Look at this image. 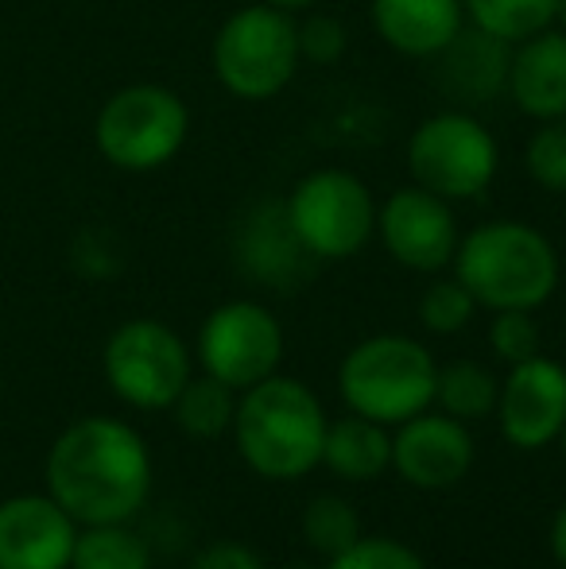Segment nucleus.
Listing matches in <instances>:
<instances>
[{
	"instance_id": "0eeeda50",
	"label": "nucleus",
	"mask_w": 566,
	"mask_h": 569,
	"mask_svg": "<svg viewBox=\"0 0 566 569\" xmlns=\"http://www.w3.org/2000/svg\"><path fill=\"white\" fill-rule=\"evenodd\" d=\"M299 244L315 260H349L377 232V202L365 179L341 167H322L295 182L284 202Z\"/></svg>"
},
{
	"instance_id": "2eb2a0df",
	"label": "nucleus",
	"mask_w": 566,
	"mask_h": 569,
	"mask_svg": "<svg viewBox=\"0 0 566 569\" xmlns=\"http://www.w3.org/2000/svg\"><path fill=\"white\" fill-rule=\"evenodd\" d=\"M508 98L524 117H566V31L544 28L520 39L508 59Z\"/></svg>"
},
{
	"instance_id": "cd10ccee",
	"label": "nucleus",
	"mask_w": 566,
	"mask_h": 569,
	"mask_svg": "<svg viewBox=\"0 0 566 569\" xmlns=\"http://www.w3.org/2000/svg\"><path fill=\"white\" fill-rule=\"evenodd\" d=\"M489 345L505 365H520V360L539 352V326L532 310H497L489 326Z\"/></svg>"
},
{
	"instance_id": "7ed1b4c3",
	"label": "nucleus",
	"mask_w": 566,
	"mask_h": 569,
	"mask_svg": "<svg viewBox=\"0 0 566 569\" xmlns=\"http://www.w3.org/2000/svg\"><path fill=\"white\" fill-rule=\"evenodd\" d=\"M454 276L477 307L539 310L559 287V252L524 221H485L458 240Z\"/></svg>"
},
{
	"instance_id": "4be33fe9",
	"label": "nucleus",
	"mask_w": 566,
	"mask_h": 569,
	"mask_svg": "<svg viewBox=\"0 0 566 569\" xmlns=\"http://www.w3.org/2000/svg\"><path fill=\"white\" fill-rule=\"evenodd\" d=\"M70 569H151V550L129 523H98L78 531Z\"/></svg>"
},
{
	"instance_id": "b1692460",
	"label": "nucleus",
	"mask_w": 566,
	"mask_h": 569,
	"mask_svg": "<svg viewBox=\"0 0 566 569\" xmlns=\"http://www.w3.org/2000/svg\"><path fill=\"white\" fill-rule=\"evenodd\" d=\"M302 539L315 555L338 558L346 547H354L361 539V519L349 500L334 492H322L302 508Z\"/></svg>"
},
{
	"instance_id": "a878e982",
	"label": "nucleus",
	"mask_w": 566,
	"mask_h": 569,
	"mask_svg": "<svg viewBox=\"0 0 566 569\" xmlns=\"http://www.w3.org/2000/svg\"><path fill=\"white\" fill-rule=\"evenodd\" d=\"M477 310V299L461 287V279H435V283L424 291V299H419V322L427 326L430 333H458L469 326V318H474Z\"/></svg>"
},
{
	"instance_id": "dca6fc26",
	"label": "nucleus",
	"mask_w": 566,
	"mask_h": 569,
	"mask_svg": "<svg viewBox=\"0 0 566 569\" xmlns=\"http://www.w3.org/2000/svg\"><path fill=\"white\" fill-rule=\"evenodd\" d=\"M508 47L513 43L481 28H461L435 54L438 86L454 93V101H461V106H481V101L500 98V90L508 86V59H513Z\"/></svg>"
},
{
	"instance_id": "f704fd0d",
	"label": "nucleus",
	"mask_w": 566,
	"mask_h": 569,
	"mask_svg": "<svg viewBox=\"0 0 566 569\" xmlns=\"http://www.w3.org/2000/svg\"><path fill=\"white\" fill-rule=\"evenodd\" d=\"M287 569H318V566H287Z\"/></svg>"
},
{
	"instance_id": "39448f33",
	"label": "nucleus",
	"mask_w": 566,
	"mask_h": 569,
	"mask_svg": "<svg viewBox=\"0 0 566 569\" xmlns=\"http://www.w3.org/2000/svg\"><path fill=\"white\" fill-rule=\"evenodd\" d=\"M299 23L272 4H245L214 36V78L241 101H268L299 70Z\"/></svg>"
},
{
	"instance_id": "2f4dec72",
	"label": "nucleus",
	"mask_w": 566,
	"mask_h": 569,
	"mask_svg": "<svg viewBox=\"0 0 566 569\" xmlns=\"http://www.w3.org/2000/svg\"><path fill=\"white\" fill-rule=\"evenodd\" d=\"M265 4H272V8H280V12H307L310 4H315V0H265Z\"/></svg>"
},
{
	"instance_id": "9b49d317",
	"label": "nucleus",
	"mask_w": 566,
	"mask_h": 569,
	"mask_svg": "<svg viewBox=\"0 0 566 569\" xmlns=\"http://www.w3.org/2000/svg\"><path fill=\"white\" fill-rule=\"evenodd\" d=\"M377 232L400 268L435 276L458 252V221L446 198L424 187H400L377 210Z\"/></svg>"
},
{
	"instance_id": "ddd939ff",
	"label": "nucleus",
	"mask_w": 566,
	"mask_h": 569,
	"mask_svg": "<svg viewBox=\"0 0 566 569\" xmlns=\"http://www.w3.org/2000/svg\"><path fill=\"white\" fill-rule=\"evenodd\" d=\"M393 469L419 492H446L474 469V435L450 415H411L393 438Z\"/></svg>"
},
{
	"instance_id": "6e6552de",
	"label": "nucleus",
	"mask_w": 566,
	"mask_h": 569,
	"mask_svg": "<svg viewBox=\"0 0 566 569\" xmlns=\"http://www.w3.org/2000/svg\"><path fill=\"white\" fill-rule=\"evenodd\" d=\"M500 151L489 128L466 109H443L427 117L408 140V171L416 187L446 202H466L497 179Z\"/></svg>"
},
{
	"instance_id": "c85d7f7f",
	"label": "nucleus",
	"mask_w": 566,
	"mask_h": 569,
	"mask_svg": "<svg viewBox=\"0 0 566 569\" xmlns=\"http://www.w3.org/2000/svg\"><path fill=\"white\" fill-rule=\"evenodd\" d=\"M349 31L338 16H310L307 23H299V59L318 62V67H334L346 54Z\"/></svg>"
},
{
	"instance_id": "aec40b11",
	"label": "nucleus",
	"mask_w": 566,
	"mask_h": 569,
	"mask_svg": "<svg viewBox=\"0 0 566 569\" xmlns=\"http://www.w3.org/2000/svg\"><path fill=\"white\" fill-rule=\"evenodd\" d=\"M175 419H179L182 435L198 438V442H214V438L229 435L234 430V411H237V399L234 388L214 376H190L187 388L179 391L175 399Z\"/></svg>"
},
{
	"instance_id": "c756f323",
	"label": "nucleus",
	"mask_w": 566,
	"mask_h": 569,
	"mask_svg": "<svg viewBox=\"0 0 566 569\" xmlns=\"http://www.w3.org/2000/svg\"><path fill=\"white\" fill-rule=\"evenodd\" d=\"M190 569H265V562H260V555L252 547L226 539V542H210Z\"/></svg>"
},
{
	"instance_id": "7c9ffc66",
	"label": "nucleus",
	"mask_w": 566,
	"mask_h": 569,
	"mask_svg": "<svg viewBox=\"0 0 566 569\" xmlns=\"http://www.w3.org/2000/svg\"><path fill=\"white\" fill-rule=\"evenodd\" d=\"M552 555H555V562L566 569V503L552 519Z\"/></svg>"
},
{
	"instance_id": "f8f14e48",
	"label": "nucleus",
	"mask_w": 566,
	"mask_h": 569,
	"mask_svg": "<svg viewBox=\"0 0 566 569\" xmlns=\"http://www.w3.org/2000/svg\"><path fill=\"white\" fill-rule=\"evenodd\" d=\"M493 415L505 442L516 450H539L555 442L566 422V368L544 352L508 365Z\"/></svg>"
},
{
	"instance_id": "f3484780",
	"label": "nucleus",
	"mask_w": 566,
	"mask_h": 569,
	"mask_svg": "<svg viewBox=\"0 0 566 569\" xmlns=\"http://www.w3.org/2000/svg\"><path fill=\"white\" fill-rule=\"evenodd\" d=\"M373 31L393 51L411 59H435L461 31L466 8L461 0H373Z\"/></svg>"
},
{
	"instance_id": "c9c22d12",
	"label": "nucleus",
	"mask_w": 566,
	"mask_h": 569,
	"mask_svg": "<svg viewBox=\"0 0 566 569\" xmlns=\"http://www.w3.org/2000/svg\"><path fill=\"white\" fill-rule=\"evenodd\" d=\"M0 383H4V380H0Z\"/></svg>"
},
{
	"instance_id": "f03ea898",
	"label": "nucleus",
	"mask_w": 566,
	"mask_h": 569,
	"mask_svg": "<svg viewBox=\"0 0 566 569\" xmlns=\"http://www.w3.org/2000/svg\"><path fill=\"white\" fill-rule=\"evenodd\" d=\"M326 419L318 396L291 376L245 388L234 411V442L241 461L265 480H299L322 465Z\"/></svg>"
},
{
	"instance_id": "1a4fd4ad",
	"label": "nucleus",
	"mask_w": 566,
	"mask_h": 569,
	"mask_svg": "<svg viewBox=\"0 0 566 569\" xmlns=\"http://www.w3.org/2000/svg\"><path fill=\"white\" fill-rule=\"evenodd\" d=\"M101 368L117 399L137 411H167L190 380V349L171 326L132 318L109 333Z\"/></svg>"
},
{
	"instance_id": "412c9836",
	"label": "nucleus",
	"mask_w": 566,
	"mask_h": 569,
	"mask_svg": "<svg viewBox=\"0 0 566 569\" xmlns=\"http://www.w3.org/2000/svg\"><path fill=\"white\" fill-rule=\"evenodd\" d=\"M497 391L500 383L477 360H454L435 376V403L458 422H474L497 411Z\"/></svg>"
},
{
	"instance_id": "6ab92c4d",
	"label": "nucleus",
	"mask_w": 566,
	"mask_h": 569,
	"mask_svg": "<svg viewBox=\"0 0 566 569\" xmlns=\"http://www.w3.org/2000/svg\"><path fill=\"white\" fill-rule=\"evenodd\" d=\"M241 260L257 279H265L272 287H287L302 271V263L315 260V256L299 244L291 221H287V210L280 206L276 213H257V221L241 240Z\"/></svg>"
},
{
	"instance_id": "72a5a7b5",
	"label": "nucleus",
	"mask_w": 566,
	"mask_h": 569,
	"mask_svg": "<svg viewBox=\"0 0 566 569\" xmlns=\"http://www.w3.org/2000/svg\"><path fill=\"white\" fill-rule=\"evenodd\" d=\"M559 442H563V453H566V422H563V430H559Z\"/></svg>"
},
{
	"instance_id": "423d86ee",
	"label": "nucleus",
	"mask_w": 566,
	"mask_h": 569,
	"mask_svg": "<svg viewBox=\"0 0 566 569\" xmlns=\"http://www.w3.org/2000/svg\"><path fill=\"white\" fill-rule=\"evenodd\" d=\"M190 132V109L175 90L137 82L117 90L93 120V143L117 171L148 174L182 151Z\"/></svg>"
},
{
	"instance_id": "bb28decb",
	"label": "nucleus",
	"mask_w": 566,
	"mask_h": 569,
	"mask_svg": "<svg viewBox=\"0 0 566 569\" xmlns=\"http://www.w3.org/2000/svg\"><path fill=\"white\" fill-rule=\"evenodd\" d=\"M330 569H427L424 558L400 539H357L354 547H346L338 558H330Z\"/></svg>"
},
{
	"instance_id": "f257e3e1",
	"label": "nucleus",
	"mask_w": 566,
	"mask_h": 569,
	"mask_svg": "<svg viewBox=\"0 0 566 569\" xmlns=\"http://www.w3.org/2000/svg\"><path fill=\"white\" fill-rule=\"evenodd\" d=\"M43 477L47 496L75 523H129L148 503L151 453L129 422L90 415L54 438Z\"/></svg>"
},
{
	"instance_id": "20e7f679",
	"label": "nucleus",
	"mask_w": 566,
	"mask_h": 569,
	"mask_svg": "<svg viewBox=\"0 0 566 569\" xmlns=\"http://www.w3.org/2000/svg\"><path fill=\"white\" fill-rule=\"evenodd\" d=\"M435 376L438 365L427 345L404 333H377L346 352L338 391L354 415H365L380 427H400L435 403Z\"/></svg>"
},
{
	"instance_id": "473e14b6",
	"label": "nucleus",
	"mask_w": 566,
	"mask_h": 569,
	"mask_svg": "<svg viewBox=\"0 0 566 569\" xmlns=\"http://www.w3.org/2000/svg\"><path fill=\"white\" fill-rule=\"evenodd\" d=\"M555 23H559V31H566V0L555 4Z\"/></svg>"
},
{
	"instance_id": "393cba45",
	"label": "nucleus",
	"mask_w": 566,
	"mask_h": 569,
	"mask_svg": "<svg viewBox=\"0 0 566 569\" xmlns=\"http://www.w3.org/2000/svg\"><path fill=\"white\" fill-rule=\"evenodd\" d=\"M524 167H528L532 182H539L552 194H566V117L539 120L524 148Z\"/></svg>"
},
{
	"instance_id": "9d476101",
	"label": "nucleus",
	"mask_w": 566,
	"mask_h": 569,
	"mask_svg": "<svg viewBox=\"0 0 566 569\" xmlns=\"http://www.w3.org/2000/svg\"><path fill=\"white\" fill-rule=\"evenodd\" d=\"M198 360L206 376L229 383L234 391H245L280 368L284 326L260 302H221L198 330Z\"/></svg>"
},
{
	"instance_id": "4468645a",
	"label": "nucleus",
	"mask_w": 566,
	"mask_h": 569,
	"mask_svg": "<svg viewBox=\"0 0 566 569\" xmlns=\"http://www.w3.org/2000/svg\"><path fill=\"white\" fill-rule=\"evenodd\" d=\"M78 523L51 496H12L0 503V569H70Z\"/></svg>"
},
{
	"instance_id": "5701e85b",
	"label": "nucleus",
	"mask_w": 566,
	"mask_h": 569,
	"mask_svg": "<svg viewBox=\"0 0 566 569\" xmlns=\"http://www.w3.org/2000/svg\"><path fill=\"white\" fill-rule=\"evenodd\" d=\"M555 4L559 0H461L469 23L505 43H520V39L552 28Z\"/></svg>"
},
{
	"instance_id": "a211bd4d",
	"label": "nucleus",
	"mask_w": 566,
	"mask_h": 569,
	"mask_svg": "<svg viewBox=\"0 0 566 569\" xmlns=\"http://www.w3.org/2000/svg\"><path fill=\"white\" fill-rule=\"evenodd\" d=\"M322 465L341 480H377L385 469H393V435L380 422L349 411L346 419L326 427Z\"/></svg>"
}]
</instances>
